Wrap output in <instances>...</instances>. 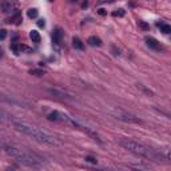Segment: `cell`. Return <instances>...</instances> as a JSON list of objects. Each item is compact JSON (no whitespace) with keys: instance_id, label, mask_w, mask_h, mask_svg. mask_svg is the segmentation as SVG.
<instances>
[{"instance_id":"19","label":"cell","mask_w":171,"mask_h":171,"mask_svg":"<svg viewBox=\"0 0 171 171\" xmlns=\"http://www.w3.org/2000/svg\"><path fill=\"white\" fill-rule=\"evenodd\" d=\"M86 161H87V162H90V163H94V164H95V163H98V161H96L95 158H92V156H86Z\"/></svg>"},{"instance_id":"6","label":"cell","mask_w":171,"mask_h":171,"mask_svg":"<svg viewBox=\"0 0 171 171\" xmlns=\"http://www.w3.org/2000/svg\"><path fill=\"white\" fill-rule=\"evenodd\" d=\"M50 91L51 94H54V95H56L58 98H64V99H72V95H70V94H67V92H63L62 90H58V88H50Z\"/></svg>"},{"instance_id":"20","label":"cell","mask_w":171,"mask_h":171,"mask_svg":"<svg viewBox=\"0 0 171 171\" xmlns=\"http://www.w3.org/2000/svg\"><path fill=\"white\" fill-rule=\"evenodd\" d=\"M139 25H141L143 30H149V24H147V23H144V22H139Z\"/></svg>"},{"instance_id":"2","label":"cell","mask_w":171,"mask_h":171,"mask_svg":"<svg viewBox=\"0 0 171 171\" xmlns=\"http://www.w3.org/2000/svg\"><path fill=\"white\" fill-rule=\"evenodd\" d=\"M4 151L11 158L16 159L18 162H20L23 164H27V166L36 167V166H42V164L44 163V159H43L42 156H39L38 154L18 149V147H15V146H4Z\"/></svg>"},{"instance_id":"12","label":"cell","mask_w":171,"mask_h":171,"mask_svg":"<svg viewBox=\"0 0 171 171\" xmlns=\"http://www.w3.org/2000/svg\"><path fill=\"white\" fill-rule=\"evenodd\" d=\"M0 8H1L4 12H11V11L13 10V4L11 1H4L0 4Z\"/></svg>"},{"instance_id":"13","label":"cell","mask_w":171,"mask_h":171,"mask_svg":"<svg viewBox=\"0 0 171 171\" xmlns=\"http://www.w3.org/2000/svg\"><path fill=\"white\" fill-rule=\"evenodd\" d=\"M156 25L161 28V31L163 33H170L171 32V27L169 24H164V23H156Z\"/></svg>"},{"instance_id":"16","label":"cell","mask_w":171,"mask_h":171,"mask_svg":"<svg viewBox=\"0 0 171 171\" xmlns=\"http://www.w3.org/2000/svg\"><path fill=\"white\" fill-rule=\"evenodd\" d=\"M112 15H114V16H119V18H122V16L126 15V11H124L123 8H119V10H116L115 12L112 13Z\"/></svg>"},{"instance_id":"8","label":"cell","mask_w":171,"mask_h":171,"mask_svg":"<svg viewBox=\"0 0 171 171\" xmlns=\"http://www.w3.org/2000/svg\"><path fill=\"white\" fill-rule=\"evenodd\" d=\"M62 39H63V31L60 28H56L54 31V35H52V40L55 44H60L62 43Z\"/></svg>"},{"instance_id":"17","label":"cell","mask_w":171,"mask_h":171,"mask_svg":"<svg viewBox=\"0 0 171 171\" xmlns=\"http://www.w3.org/2000/svg\"><path fill=\"white\" fill-rule=\"evenodd\" d=\"M30 72H31V75H36V76L44 75V71H43V70H31Z\"/></svg>"},{"instance_id":"22","label":"cell","mask_w":171,"mask_h":171,"mask_svg":"<svg viewBox=\"0 0 171 171\" xmlns=\"http://www.w3.org/2000/svg\"><path fill=\"white\" fill-rule=\"evenodd\" d=\"M98 12H99V15H102V16H104L106 15V10H103V8H100V10H98Z\"/></svg>"},{"instance_id":"5","label":"cell","mask_w":171,"mask_h":171,"mask_svg":"<svg viewBox=\"0 0 171 171\" xmlns=\"http://www.w3.org/2000/svg\"><path fill=\"white\" fill-rule=\"evenodd\" d=\"M116 119H119V120H123V122H130V123H142V120L139 118H136V116H132L130 115V114H116Z\"/></svg>"},{"instance_id":"27","label":"cell","mask_w":171,"mask_h":171,"mask_svg":"<svg viewBox=\"0 0 171 171\" xmlns=\"http://www.w3.org/2000/svg\"><path fill=\"white\" fill-rule=\"evenodd\" d=\"M50 1H52V0H50Z\"/></svg>"},{"instance_id":"1","label":"cell","mask_w":171,"mask_h":171,"mask_svg":"<svg viewBox=\"0 0 171 171\" xmlns=\"http://www.w3.org/2000/svg\"><path fill=\"white\" fill-rule=\"evenodd\" d=\"M12 124L16 131L30 136V138H32L33 141L39 142V143H44V144H48V146H52V147L60 146V142L54 135H51V134L45 132V131H43L35 126H32V124L24 123V122H13Z\"/></svg>"},{"instance_id":"24","label":"cell","mask_w":171,"mask_h":171,"mask_svg":"<svg viewBox=\"0 0 171 171\" xmlns=\"http://www.w3.org/2000/svg\"><path fill=\"white\" fill-rule=\"evenodd\" d=\"M87 5H88V1H87V0H86V1L83 3V5H82V7H83V8H86V7H87Z\"/></svg>"},{"instance_id":"11","label":"cell","mask_w":171,"mask_h":171,"mask_svg":"<svg viewBox=\"0 0 171 171\" xmlns=\"http://www.w3.org/2000/svg\"><path fill=\"white\" fill-rule=\"evenodd\" d=\"M30 38H31V40H32L33 43H40V40H42L40 33H39L38 31H35V30H32L30 32Z\"/></svg>"},{"instance_id":"21","label":"cell","mask_w":171,"mask_h":171,"mask_svg":"<svg viewBox=\"0 0 171 171\" xmlns=\"http://www.w3.org/2000/svg\"><path fill=\"white\" fill-rule=\"evenodd\" d=\"M45 25V22L43 20V19H40V20H38V27H40V28H43Z\"/></svg>"},{"instance_id":"7","label":"cell","mask_w":171,"mask_h":171,"mask_svg":"<svg viewBox=\"0 0 171 171\" xmlns=\"http://www.w3.org/2000/svg\"><path fill=\"white\" fill-rule=\"evenodd\" d=\"M146 44L149 45L151 50H155V51L161 50V43L154 38H146Z\"/></svg>"},{"instance_id":"3","label":"cell","mask_w":171,"mask_h":171,"mask_svg":"<svg viewBox=\"0 0 171 171\" xmlns=\"http://www.w3.org/2000/svg\"><path fill=\"white\" fill-rule=\"evenodd\" d=\"M122 147H124L126 150H128L130 152H134L136 155H141V156H144V158H149V159H152L154 158V154L149 147L143 146V144L138 143L135 141H131V139H122L119 142Z\"/></svg>"},{"instance_id":"18","label":"cell","mask_w":171,"mask_h":171,"mask_svg":"<svg viewBox=\"0 0 171 171\" xmlns=\"http://www.w3.org/2000/svg\"><path fill=\"white\" fill-rule=\"evenodd\" d=\"M7 38V31L5 30H0V40H4Z\"/></svg>"},{"instance_id":"14","label":"cell","mask_w":171,"mask_h":171,"mask_svg":"<svg viewBox=\"0 0 171 171\" xmlns=\"http://www.w3.org/2000/svg\"><path fill=\"white\" fill-rule=\"evenodd\" d=\"M72 44H74V47L76 48V50H83V43H82V40L79 38H74L72 39Z\"/></svg>"},{"instance_id":"25","label":"cell","mask_w":171,"mask_h":171,"mask_svg":"<svg viewBox=\"0 0 171 171\" xmlns=\"http://www.w3.org/2000/svg\"><path fill=\"white\" fill-rule=\"evenodd\" d=\"M1 56H3V50L0 48V58H1Z\"/></svg>"},{"instance_id":"15","label":"cell","mask_w":171,"mask_h":171,"mask_svg":"<svg viewBox=\"0 0 171 171\" xmlns=\"http://www.w3.org/2000/svg\"><path fill=\"white\" fill-rule=\"evenodd\" d=\"M38 10L36 8H30V10L27 11V15H28V18L30 19H35V18H38Z\"/></svg>"},{"instance_id":"10","label":"cell","mask_w":171,"mask_h":171,"mask_svg":"<svg viewBox=\"0 0 171 171\" xmlns=\"http://www.w3.org/2000/svg\"><path fill=\"white\" fill-rule=\"evenodd\" d=\"M87 43L91 45V47H100L102 45V40L98 38V36H90Z\"/></svg>"},{"instance_id":"9","label":"cell","mask_w":171,"mask_h":171,"mask_svg":"<svg viewBox=\"0 0 171 171\" xmlns=\"http://www.w3.org/2000/svg\"><path fill=\"white\" fill-rule=\"evenodd\" d=\"M11 50H12L16 55H20L23 51H30V48L25 47V45H23V44H12L11 45Z\"/></svg>"},{"instance_id":"4","label":"cell","mask_w":171,"mask_h":171,"mask_svg":"<svg viewBox=\"0 0 171 171\" xmlns=\"http://www.w3.org/2000/svg\"><path fill=\"white\" fill-rule=\"evenodd\" d=\"M71 116H68L67 114L60 112V111H52L51 114H48L47 119L51 122H64V123H68Z\"/></svg>"},{"instance_id":"26","label":"cell","mask_w":171,"mask_h":171,"mask_svg":"<svg viewBox=\"0 0 171 171\" xmlns=\"http://www.w3.org/2000/svg\"><path fill=\"white\" fill-rule=\"evenodd\" d=\"M72 1H76V0H72Z\"/></svg>"},{"instance_id":"23","label":"cell","mask_w":171,"mask_h":171,"mask_svg":"<svg viewBox=\"0 0 171 171\" xmlns=\"http://www.w3.org/2000/svg\"><path fill=\"white\" fill-rule=\"evenodd\" d=\"M115 1V0H100V3H112Z\"/></svg>"}]
</instances>
